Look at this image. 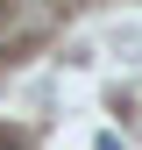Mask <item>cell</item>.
Here are the masks:
<instances>
[{
  "mask_svg": "<svg viewBox=\"0 0 142 150\" xmlns=\"http://www.w3.org/2000/svg\"><path fill=\"white\" fill-rule=\"evenodd\" d=\"M0 7H7V0H0Z\"/></svg>",
  "mask_w": 142,
  "mask_h": 150,
  "instance_id": "cell-2",
  "label": "cell"
},
{
  "mask_svg": "<svg viewBox=\"0 0 142 150\" xmlns=\"http://www.w3.org/2000/svg\"><path fill=\"white\" fill-rule=\"evenodd\" d=\"M0 150H22V136H0Z\"/></svg>",
  "mask_w": 142,
  "mask_h": 150,
  "instance_id": "cell-1",
  "label": "cell"
}]
</instances>
